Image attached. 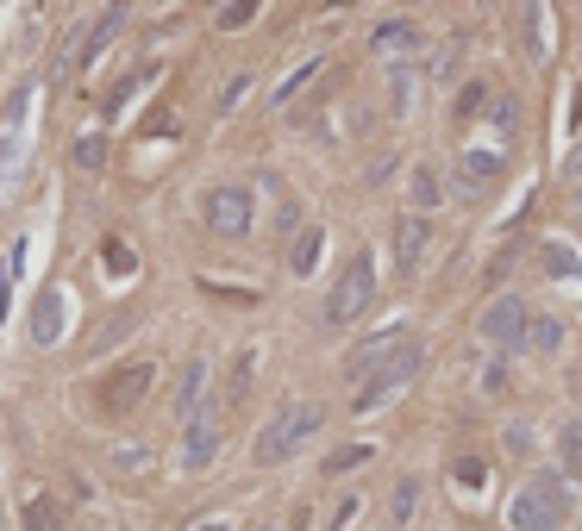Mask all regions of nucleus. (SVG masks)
I'll use <instances>...</instances> for the list:
<instances>
[{
	"mask_svg": "<svg viewBox=\"0 0 582 531\" xmlns=\"http://www.w3.org/2000/svg\"><path fill=\"white\" fill-rule=\"evenodd\" d=\"M576 213H582V194H576Z\"/></svg>",
	"mask_w": 582,
	"mask_h": 531,
	"instance_id": "c9c22d12",
	"label": "nucleus"
},
{
	"mask_svg": "<svg viewBox=\"0 0 582 531\" xmlns=\"http://www.w3.org/2000/svg\"><path fill=\"white\" fill-rule=\"evenodd\" d=\"M63 338V294L44 288L39 306H32V344H57Z\"/></svg>",
	"mask_w": 582,
	"mask_h": 531,
	"instance_id": "ddd939ff",
	"label": "nucleus"
},
{
	"mask_svg": "<svg viewBox=\"0 0 582 531\" xmlns=\"http://www.w3.org/2000/svg\"><path fill=\"white\" fill-rule=\"evenodd\" d=\"M401 344H408V325H388V332H376L369 344H357V350L345 357V376H351V381H364L369 369H382V362L395 357Z\"/></svg>",
	"mask_w": 582,
	"mask_h": 531,
	"instance_id": "0eeeda50",
	"label": "nucleus"
},
{
	"mask_svg": "<svg viewBox=\"0 0 582 531\" xmlns=\"http://www.w3.org/2000/svg\"><path fill=\"white\" fill-rule=\"evenodd\" d=\"M483 100H488V88H483V82H470V88H464V95H457V113H476V107H483Z\"/></svg>",
	"mask_w": 582,
	"mask_h": 531,
	"instance_id": "7c9ffc66",
	"label": "nucleus"
},
{
	"mask_svg": "<svg viewBox=\"0 0 582 531\" xmlns=\"http://www.w3.org/2000/svg\"><path fill=\"white\" fill-rule=\"evenodd\" d=\"M251 20H257L251 0H238V7H219V25H226V32H238V25H251Z\"/></svg>",
	"mask_w": 582,
	"mask_h": 531,
	"instance_id": "cd10ccee",
	"label": "nucleus"
},
{
	"mask_svg": "<svg viewBox=\"0 0 582 531\" xmlns=\"http://www.w3.org/2000/svg\"><path fill=\"white\" fill-rule=\"evenodd\" d=\"M413 507H420V481H395V500H388V519H395V525H408L413 519Z\"/></svg>",
	"mask_w": 582,
	"mask_h": 531,
	"instance_id": "5701e85b",
	"label": "nucleus"
},
{
	"mask_svg": "<svg viewBox=\"0 0 582 531\" xmlns=\"http://www.w3.org/2000/svg\"><path fill=\"white\" fill-rule=\"evenodd\" d=\"M570 519V488H563V475H539V481H526L514 494V507H507V525L514 531H558Z\"/></svg>",
	"mask_w": 582,
	"mask_h": 531,
	"instance_id": "f03ea898",
	"label": "nucleus"
},
{
	"mask_svg": "<svg viewBox=\"0 0 582 531\" xmlns=\"http://www.w3.org/2000/svg\"><path fill=\"white\" fill-rule=\"evenodd\" d=\"M408 194H413V213L427 219L439 201H445V182H439V170H413V182H408Z\"/></svg>",
	"mask_w": 582,
	"mask_h": 531,
	"instance_id": "a211bd4d",
	"label": "nucleus"
},
{
	"mask_svg": "<svg viewBox=\"0 0 582 531\" xmlns=\"http://www.w3.org/2000/svg\"><path fill=\"white\" fill-rule=\"evenodd\" d=\"M457 475H464V488H483V463H476V456H470V463H457Z\"/></svg>",
	"mask_w": 582,
	"mask_h": 531,
	"instance_id": "72a5a7b5",
	"label": "nucleus"
},
{
	"mask_svg": "<svg viewBox=\"0 0 582 531\" xmlns=\"http://www.w3.org/2000/svg\"><path fill=\"white\" fill-rule=\"evenodd\" d=\"M488 132H495V138H514V132H520V100H514V95H495V100H488Z\"/></svg>",
	"mask_w": 582,
	"mask_h": 531,
	"instance_id": "aec40b11",
	"label": "nucleus"
},
{
	"mask_svg": "<svg viewBox=\"0 0 582 531\" xmlns=\"http://www.w3.org/2000/svg\"><path fill=\"white\" fill-rule=\"evenodd\" d=\"M420 362H427V350H420V344H401V350H395V357L382 362V369H369L364 376V388H357V413H369V407H382V400H395L401 394V388H408L413 376H420Z\"/></svg>",
	"mask_w": 582,
	"mask_h": 531,
	"instance_id": "20e7f679",
	"label": "nucleus"
},
{
	"mask_svg": "<svg viewBox=\"0 0 582 531\" xmlns=\"http://www.w3.org/2000/svg\"><path fill=\"white\" fill-rule=\"evenodd\" d=\"M320 245H326V231H320V226H308L301 238H294V250H289L294 275H313V263H320Z\"/></svg>",
	"mask_w": 582,
	"mask_h": 531,
	"instance_id": "412c9836",
	"label": "nucleus"
},
{
	"mask_svg": "<svg viewBox=\"0 0 582 531\" xmlns=\"http://www.w3.org/2000/svg\"><path fill=\"white\" fill-rule=\"evenodd\" d=\"M100 156H107V138H82V144H76V163H82V170H100Z\"/></svg>",
	"mask_w": 582,
	"mask_h": 531,
	"instance_id": "c85d7f7f",
	"label": "nucleus"
},
{
	"mask_svg": "<svg viewBox=\"0 0 582 531\" xmlns=\"http://www.w3.org/2000/svg\"><path fill=\"white\" fill-rule=\"evenodd\" d=\"M207 226H214L219 238H245V231H251V188L226 182V188L207 194Z\"/></svg>",
	"mask_w": 582,
	"mask_h": 531,
	"instance_id": "39448f33",
	"label": "nucleus"
},
{
	"mask_svg": "<svg viewBox=\"0 0 582 531\" xmlns=\"http://www.w3.org/2000/svg\"><path fill=\"white\" fill-rule=\"evenodd\" d=\"M369 51H376V57H408V51H420V25L413 20H382L376 32H369Z\"/></svg>",
	"mask_w": 582,
	"mask_h": 531,
	"instance_id": "9d476101",
	"label": "nucleus"
},
{
	"mask_svg": "<svg viewBox=\"0 0 582 531\" xmlns=\"http://www.w3.org/2000/svg\"><path fill=\"white\" fill-rule=\"evenodd\" d=\"M376 301V257L369 250H357L345 263V275L332 282V294H326V325H351L364 306Z\"/></svg>",
	"mask_w": 582,
	"mask_h": 531,
	"instance_id": "7ed1b4c3",
	"label": "nucleus"
},
{
	"mask_svg": "<svg viewBox=\"0 0 582 531\" xmlns=\"http://www.w3.org/2000/svg\"><path fill=\"white\" fill-rule=\"evenodd\" d=\"M114 469L119 475H144L151 469V451H144V444H114Z\"/></svg>",
	"mask_w": 582,
	"mask_h": 531,
	"instance_id": "b1692460",
	"label": "nucleus"
},
{
	"mask_svg": "<svg viewBox=\"0 0 582 531\" xmlns=\"http://www.w3.org/2000/svg\"><path fill=\"white\" fill-rule=\"evenodd\" d=\"M320 425H326V413H320L313 400H289V407H282V413H276L263 432H257L251 463H263V469H270V463H289V456L301 451V444H308Z\"/></svg>",
	"mask_w": 582,
	"mask_h": 531,
	"instance_id": "f257e3e1",
	"label": "nucleus"
},
{
	"mask_svg": "<svg viewBox=\"0 0 582 531\" xmlns=\"http://www.w3.org/2000/svg\"><path fill=\"white\" fill-rule=\"evenodd\" d=\"M144 388H151V362H132V369H119V376L107 381V407H114V413H126V407H138V400H144Z\"/></svg>",
	"mask_w": 582,
	"mask_h": 531,
	"instance_id": "9b49d317",
	"label": "nucleus"
},
{
	"mask_svg": "<svg viewBox=\"0 0 582 531\" xmlns=\"http://www.w3.org/2000/svg\"><path fill=\"white\" fill-rule=\"evenodd\" d=\"M25 531H63V500L57 494H32V500H25Z\"/></svg>",
	"mask_w": 582,
	"mask_h": 531,
	"instance_id": "dca6fc26",
	"label": "nucleus"
},
{
	"mask_svg": "<svg viewBox=\"0 0 582 531\" xmlns=\"http://www.w3.org/2000/svg\"><path fill=\"white\" fill-rule=\"evenodd\" d=\"M201 394H207V357H194L188 369H182V388H175V407H182V413H201Z\"/></svg>",
	"mask_w": 582,
	"mask_h": 531,
	"instance_id": "2eb2a0df",
	"label": "nucleus"
},
{
	"mask_svg": "<svg viewBox=\"0 0 582 531\" xmlns=\"http://www.w3.org/2000/svg\"><path fill=\"white\" fill-rule=\"evenodd\" d=\"M25 250H0V319H7V288H13V269H20Z\"/></svg>",
	"mask_w": 582,
	"mask_h": 531,
	"instance_id": "a878e982",
	"label": "nucleus"
},
{
	"mask_svg": "<svg viewBox=\"0 0 582 531\" xmlns=\"http://www.w3.org/2000/svg\"><path fill=\"white\" fill-rule=\"evenodd\" d=\"M119 32H126V13H119V7H107V13H100L95 25H88V39H82V51H76V63H95L100 51H107V44L119 39Z\"/></svg>",
	"mask_w": 582,
	"mask_h": 531,
	"instance_id": "4468645a",
	"label": "nucleus"
},
{
	"mask_svg": "<svg viewBox=\"0 0 582 531\" xmlns=\"http://www.w3.org/2000/svg\"><path fill=\"white\" fill-rule=\"evenodd\" d=\"M251 95V76H233V88H226V95H219V113H233L238 100Z\"/></svg>",
	"mask_w": 582,
	"mask_h": 531,
	"instance_id": "c756f323",
	"label": "nucleus"
},
{
	"mask_svg": "<svg viewBox=\"0 0 582 531\" xmlns=\"http://www.w3.org/2000/svg\"><path fill=\"white\" fill-rule=\"evenodd\" d=\"M194 531H226V525H214V519H207V525H194Z\"/></svg>",
	"mask_w": 582,
	"mask_h": 531,
	"instance_id": "f704fd0d",
	"label": "nucleus"
},
{
	"mask_svg": "<svg viewBox=\"0 0 582 531\" xmlns=\"http://www.w3.org/2000/svg\"><path fill=\"white\" fill-rule=\"evenodd\" d=\"M502 151H470L464 156V188H488V182H502Z\"/></svg>",
	"mask_w": 582,
	"mask_h": 531,
	"instance_id": "f3484780",
	"label": "nucleus"
},
{
	"mask_svg": "<svg viewBox=\"0 0 582 531\" xmlns=\"http://www.w3.org/2000/svg\"><path fill=\"white\" fill-rule=\"evenodd\" d=\"M539 263H545V275H558V282H582V257L570 245H545Z\"/></svg>",
	"mask_w": 582,
	"mask_h": 531,
	"instance_id": "6ab92c4d",
	"label": "nucleus"
},
{
	"mask_svg": "<svg viewBox=\"0 0 582 531\" xmlns=\"http://www.w3.org/2000/svg\"><path fill=\"white\" fill-rule=\"evenodd\" d=\"M520 344L532 350V357H558L563 350V319H551V313H526V332H520Z\"/></svg>",
	"mask_w": 582,
	"mask_h": 531,
	"instance_id": "f8f14e48",
	"label": "nucleus"
},
{
	"mask_svg": "<svg viewBox=\"0 0 582 531\" xmlns=\"http://www.w3.org/2000/svg\"><path fill=\"white\" fill-rule=\"evenodd\" d=\"M427 250H432V219H420V213H413V219H401V226H395V269H401V275H413Z\"/></svg>",
	"mask_w": 582,
	"mask_h": 531,
	"instance_id": "6e6552de",
	"label": "nucleus"
},
{
	"mask_svg": "<svg viewBox=\"0 0 582 531\" xmlns=\"http://www.w3.org/2000/svg\"><path fill=\"white\" fill-rule=\"evenodd\" d=\"M408 100H413V76L408 69H395V113H408Z\"/></svg>",
	"mask_w": 582,
	"mask_h": 531,
	"instance_id": "473e14b6",
	"label": "nucleus"
},
{
	"mask_svg": "<svg viewBox=\"0 0 582 531\" xmlns=\"http://www.w3.org/2000/svg\"><path fill=\"white\" fill-rule=\"evenodd\" d=\"M313 76H320V63H301V69H294V76L282 82V88H276V95H270V107H289V100L301 95V88H308Z\"/></svg>",
	"mask_w": 582,
	"mask_h": 531,
	"instance_id": "393cba45",
	"label": "nucleus"
},
{
	"mask_svg": "<svg viewBox=\"0 0 582 531\" xmlns=\"http://www.w3.org/2000/svg\"><path fill=\"white\" fill-rule=\"evenodd\" d=\"M364 456H369L364 444H351V451H332V456H326V475H345V469H357Z\"/></svg>",
	"mask_w": 582,
	"mask_h": 531,
	"instance_id": "bb28decb",
	"label": "nucleus"
},
{
	"mask_svg": "<svg viewBox=\"0 0 582 531\" xmlns=\"http://www.w3.org/2000/svg\"><path fill=\"white\" fill-rule=\"evenodd\" d=\"M488 344H502V350H514L520 344V332H526V301L520 294H495V301L483 306V325H476Z\"/></svg>",
	"mask_w": 582,
	"mask_h": 531,
	"instance_id": "423d86ee",
	"label": "nucleus"
},
{
	"mask_svg": "<svg viewBox=\"0 0 582 531\" xmlns=\"http://www.w3.org/2000/svg\"><path fill=\"white\" fill-rule=\"evenodd\" d=\"M507 381H514V376H507V362H488V369H483V388H488V394H507Z\"/></svg>",
	"mask_w": 582,
	"mask_h": 531,
	"instance_id": "2f4dec72",
	"label": "nucleus"
},
{
	"mask_svg": "<svg viewBox=\"0 0 582 531\" xmlns=\"http://www.w3.org/2000/svg\"><path fill=\"white\" fill-rule=\"evenodd\" d=\"M558 463H563V475H582V425L576 419L558 432Z\"/></svg>",
	"mask_w": 582,
	"mask_h": 531,
	"instance_id": "4be33fe9",
	"label": "nucleus"
},
{
	"mask_svg": "<svg viewBox=\"0 0 582 531\" xmlns=\"http://www.w3.org/2000/svg\"><path fill=\"white\" fill-rule=\"evenodd\" d=\"M219 413H207V407H201V413L188 419V444H182V456H188V469H207V463H214L219 456Z\"/></svg>",
	"mask_w": 582,
	"mask_h": 531,
	"instance_id": "1a4fd4ad",
	"label": "nucleus"
}]
</instances>
